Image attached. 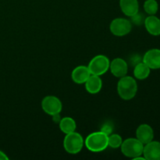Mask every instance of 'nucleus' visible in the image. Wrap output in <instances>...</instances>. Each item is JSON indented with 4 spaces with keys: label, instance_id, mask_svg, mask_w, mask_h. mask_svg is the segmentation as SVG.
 Segmentation results:
<instances>
[{
    "label": "nucleus",
    "instance_id": "1",
    "mask_svg": "<svg viewBox=\"0 0 160 160\" xmlns=\"http://www.w3.org/2000/svg\"><path fill=\"white\" fill-rule=\"evenodd\" d=\"M138 92V84L135 78L124 76L120 78L117 83V93L123 100H131Z\"/></svg>",
    "mask_w": 160,
    "mask_h": 160
},
{
    "label": "nucleus",
    "instance_id": "2",
    "mask_svg": "<svg viewBox=\"0 0 160 160\" xmlns=\"http://www.w3.org/2000/svg\"><path fill=\"white\" fill-rule=\"evenodd\" d=\"M108 136L101 131L92 132L84 140V145L92 152H101L107 148Z\"/></svg>",
    "mask_w": 160,
    "mask_h": 160
},
{
    "label": "nucleus",
    "instance_id": "3",
    "mask_svg": "<svg viewBox=\"0 0 160 160\" xmlns=\"http://www.w3.org/2000/svg\"><path fill=\"white\" fill-rule=\"evenodd\" d=\"M84 145V140L82 135L76 131L66 134L63 139V148L69 154H78L82 150Z\"/></svg>",
    "mask_w": 160,
    "mask_h": 160
},
{
    "label": "nucleus",
    "instance_id": "4",
    "mask_svg": "<svg viewBox=\"0 0 160 160\" xmlns=\"http://www.w3.org/2000/svg\"><path fill=\"white\" fill-rule=\"evenodd\" d=\"M144 145L135 138H130L123 141L120 150L123 156L134 159L138 156H142Z\"/></svg>",
    "mask_w": 160,
    "mask_h": 160
},
{
    "label": "nucleus",
    "instance_id": "5",
    "mask_svg": "<svg viewBox=\"0 0 160 160\" xmlns=\"http://www.w3.org/2000/svg\"><path fill=\"white\" fill-rule=\"evenodd\" d=\"M110 60L105 55H97L89 62L88 67L91 74L102 76L109 70Z\"/></svg>",
    "mask_w": 160,
    "mask_h": 160
},
{
    "label": "nucleus",
    "instance_id": "6",
    "mask_svg": "<svg viewBox=\"0 0 160 160\" xmlns=\"http://www.w3.org/2000/svg\"><path fill=\"white\" fill-rule=\"evenodd\" d=\"M109 30L113 35L123 37L129 34L132 30V23L125 18H116L110 23Z\"/></svg>",
    "mask_w": 160,
    "mask_h": 160
},
{
    "label": "nucleus",
    "instance_id": "7",
    "mask_svg": "<svg viewBox=\"0 0 160 160\" xmlns=\"http://www.w3.org/2000/svg\"><path fill=\"white\" fill-rule=\"evenodd\" d=\"M42 108L44 112L49 116L60 113L62 109V103L58 97L47 95L42 99Z\"/></svg>",
    "mask_w": 160,
    "mask_h": 160
},
{
    "label": "nucleus",
    "instance_id": "8",
    "mask_svg": "<svg viewBox=\"0 0 160 160\" xmlns=\"http://www.w3.org/2000/svg\"><path fill=\"white\" fill-rule=\"evenodd\" d=\"M109 70L116 78H120L126 76L128 72V64L122 58H115L110 62Z\"/></svg>",
    "mask_w": 160,
    "mask_h": 160
},
{
    "label": "nucleus",
    "instance_id": "9",
    "mask_svg": "<svg viewBox=\"0 0 160 160\" xmlns=\"http://www.w3.org/2000/svg\"><path fill=\"white\" fill-rule=\"evenodd\" d=\"M142 61L151 70L160 69V49L152 48L147 51L142 57Z\"/></svg>",
    "mask_w": 160,
    "mask_h": 160
},
{
    "label": "nucleus",
    "instance_id": "10",
    "mask_svg": "<svg viewBox=\"0 0 160 160\" xmlns=\"http://www.w3.org/2000/svg\"><path fill=\"white\" fill-rule=\"evenodd\" d=\"M142 155L146 160H160V142L152 140L144 145Z\"/></svg>",
    "mask_w": 160,
    "mask_h": 160
},
{
    "label": "nucleus",
    "instance_id": "11",
    "mask_svg": "<svg viewBox=\"0 0 160 160\" xmlns=\"http://www.w3.org/2000/svg\"><path fill=\"white\" fill-rule=\"evenodd\" d=\"M136 138L138 139L144 145L152 142L154 138L152 128L147 123L141 124L136 130Z\"/></svg>",
    "mask_w": 160,
    "mask_h": 160
},
{
    "label": "nucleus",
    "instance_id": "12",
    "mask_svg": "<svg viewBox=\"0 0 160 160\" xmlns=\"http://www.w3.org/2000/svg\"><path fill=\"white\" fill-rule=\"evenodd\" d=\"M90 76L91 73L88 66H78L73 69L71 73L72 81L78 84H84Z\"/></svg>",
    "mask_w": 160,
    "mask_h": 160
},
{
    "label": "nucleus",
    "instance_id": "13",
    "mask_svg": "<svg viewBox=\"0 0 160 160\" xmlns=\"http://www.w3.org/2000/svg\"><path fill=\"white\" fill-rule=\"evenodd\" d=\"M84 87L89 94L95 95L101 91L102 88V81L100 78V76L91 74L88 79L84 83Z\"/></svg>",
    "mask_w": 160,
    "mask_h": 160
},
{
    "label": "nucleus",
    "instance_id": "14",
    "mask_svg": "<svg viewBox=\"0 0 160 160\" xmlns=\"http://www.w3.org/2000/svg\"><path fill=\"white\" fill-rule=\"evenodd\" d=\"M120 7L122 12L127 17H132L139 12L138 0H120Z\"/></svg>",
    "mask_w": 160,
    "mask_h": 160
},
{
    "label": "nucleus",
    "instance_id": "15",
    "mask_svg": "<svg viewBox=\"0 0 160 160\" xmlns=\"http://www.w3.org/2000/svg\"><path fill=\"white\" fill-rule=\"evenodd\" d=\"M147 31L151 35H160V19L155 15H149L145 19L144 21Z\"/></svg>",
    "mask_w": 160,
    "mask_h": 160
},
{
    "label": "nucleus",
    "instance_id": "16",
    "mask_svg": "<svg viewBox=\"0 0 160 160\" xmlns=\"http://www.w3.org/2000/svg\"><path fill=\"white\" fill-rule=\"evenodd\" d=\"M59 127L62 133L67 134L76 131L77 123L72 117H65L61 118V120H59Z\"/></svg>",
    "mask_w": 160,
    "mask_h": 160
},
{
    "label": "nucleus",
    "instance_id": "17",
    "mask_svg": "<svg viewBox=\"0 0 160 160\" xmlns=\"http://www.w3.org/2000/svg\"><path fill=\"white\" fill-rule=\"evenodd\" d=\"M151 72V69L142 61L136 64L134 68V77L138 80H145L148 78Z\"/></svg>",
    "mask_w": 160,
    "mask_h": 160
},
{
    "label": "nucleus",
    "instance_id": "18",
    "mask_svg": "<svg viewBox=\"0 0 160 160\" xmlns=\"http://www.w3.org/2000/svg\"><path fill=\"white\" fill-rule=\"evenodd\" d=\"M144 9L148 15H156L159 9V4L156 0H145Z\"/></svg>",
    "mask_w": 160,
    "mask_h": 160
},
{
    "label": "nucleus",
    "instance_id": "19",
    "mask_svg": "<svg viewBox=\"0 0 160 160\" xmlns=\"http://www.w3.org/2000/svg\"><path fill=\"white\" fill-rule=\"evenodd\" d=\"M123 142L122 137L118 134H111L108 136V146L113 149L120 148Z\"/></svg>",
    "mask_w": 160,
    "mask_h": 160
},
{
    "label": "nucleus",
    "instance_id": "20",
    "mask_svg": "<svg viewBox=\"0 0 160 160\" xmlns=\"http://www.w3.org/2000/svg\"><path fill=\"white\" fill-rule=\"evenodd\" d=\"M131 23L139 26V25H142V23H144V21H145V18L144 17L143 14L139 13L138 12L136 14H134V16L131 17Z\"/></svg>",
    "mask_w": 160,
    "mask_h": 160
},
{
    "label": "nucleus",
    "instance_id": "21",
    "mask_svg": "<svg viewBox=\"0 0 160 160\" xmlns=\"http://www.w3.org/2000/svg\"><path fill=\"white\" fill-rule=\"evenodd\" d=\"M100 131L104 132L107 135H109V134H112V131H113V125L111 122H106L102 124Z\"/></svg>",
    "mask_w": 160,
    "mask_h": 160
},
{
    "label": "nucleus",
    "instance_id": "22",
    "mask_svg": "<svg viewBox=\"0 0 160 160\" xmlns=\"http://www.w3.org/2000/svg\"><path fill=\"white\" fill-rule=\"evenodd\" d=\"M131 63L132 64L133 66H135L136 64H138V63H139V62H142V58L140 56H139V55H138V54H135V55H134V56H132L131 57Z\"/></svg>",
    "mask_w": 160,
    "mask_h": 160
},
{
    "label": "nucleus",
    "instance_id": "23",
    "mask_svg": "<svg viewBox=\"0 0 160 160\" xmlns=\"http://www.w3.org/2000/svg\"><path fill=\"white\" fill-rule=\"evenodd\" d=\"M0 160H9V157L5 152L0 150Z\"/></svg>",
    "mask_w": 160,
    "mask_h": 160
},
{
    "label": "nucleus",
    "instance_id": "24",
    "mask_svg": "<svg viewBox=\"0 0 160 160\" xmlns=\"http://www.w3.org/2000/svg\"><path fill=\"white\" fill-rule=\"evenodd\" d=\"M52 120H53V121L55 122V123H59V120H61V117H59V114H56V115H54V116H52Z\"/></svg>",
    "mask_w": 160,
    "mask_h": 160
}]
</instances>
